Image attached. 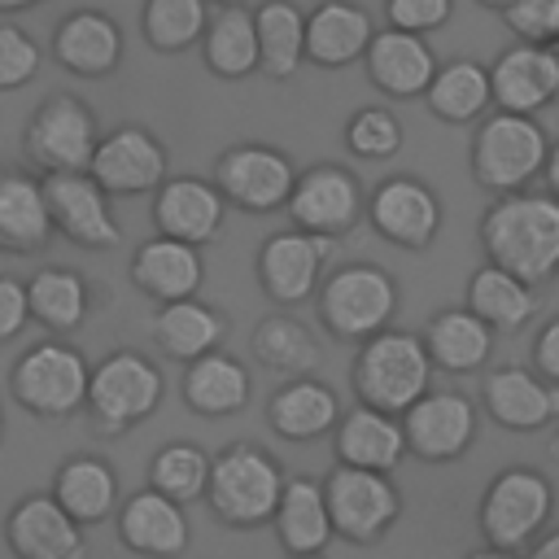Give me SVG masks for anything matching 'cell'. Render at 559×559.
Listing matches in <instances>:
<instances>
[{"instance_id": "48", "label": "cell", "mask_w": 559, "mask_h": 559, "mask_svg": "<svg viewBox=\"0 0 559 559\" xmlns=\"http://www.w3.org/2000/svg\"><path fill=\"white\" fill-rule=\"evenodd\" d=\"M533 371L546 380V384H559V314L537 332L533 341Z\"/></svg>"}, {"instance_id": "39", "label": "cell", "mask_w": 559, "mask_h": 559, "mask_svg": "<svg viewBox=\"0 0 559 559\" xmlns=\"http://www.w3.org/2000/svg\"><path fill=\"white\" fill-rule=\"evenodd\" d=\"M258 26V70L266 79H293L306 61V13L293 0H262L253 9Z\"/></svg>"}, {"instance_id": "35", "label": "cell", "mask_w": 559, "mask_h": 559, "mask_svg": "<svg viewBox=\"0 0 559 559\" xmlns=\"http://www.w3.org/2000/svg\"><path fill=\"white\" fill-rule=\"evenodd\" d=\"M432 118L463 127V122H480L493 105V87H489V70L472 57H454L445 66H437L428 92H424Z\"/></svg>"}, {"instance_id": "50", "label": "cell", "mask_w": 559, "mask_h": 559, "mask_svg": "<svg viewBox=\"0 0 559 559\" xmlns=\"http://www.w3.org/2000/svg\"><path fill=\"white\" fill-rule=\"evenodd\" d=\"M550 197H559V140H550V153H546V170H542Z\"/></svg>"}, {"instance_id": "38", "label": "cell", "mask_w": 559, "mask_h": 559, "mask_svg": "<svg viewBox=\"0 0 559 559\" xmlns=\"http://www.w3.org/2000/svg\"><path fill=\"white\" fill-rule=\"evenodd\" d=\"M249 349H253V358H258L266 371L284 376V380L314 376L319 362H323V349H319L314 332H310L301 319H293V314H266V319L253 328Z\"/></svg>"}, {"instance_id": "55", "label": "cell", "mask_w": 559, "mask_h": 559, "mask_svg": "<svg viewBox=\"0 0 559 559\" xmlns=\"http://www.w3.org/2000/svg\"><path fill=\"white\" fill-rule=\"evenodd\" d=\"M205 4H218V9H227V4H245V0H205Z\"/></svg>"}, {"instance_id": "2", "label": "cell", "mask_w": 559, "mask_h": 559, "mask_svg": "<svg viewBox=\"0 0 559 559\" xmlns=\"http://www.w3.org/2000/svg\"><path fill=\"white\" fill-rule=\"evenodd\" d=\"M432 358L424 349V336L406 328H384L371 341H362L354 358V393L362 406L384 411V415H406L428 389H432Z\"/></svg>"}, {"instance_id": "43", "label": "cell", "mask_w": 559, "mask_h": 559, "mask_svg": "<svg viewBox=\"0 0 559 559\" xmlns=\"http://www.w3.org/2000/svg\"><path fill=\"white\" fill-rule=\"evenodd\" d=\"M402 122H397V114L389 109V105H362V109H354L349 114V122H345V144H349V153L354 157H362V162H384V157H393L397 148H402Z\"/></svg>"}, {"instance_id": "15", "label": "cell", "mask_w": 559, "mask_h": 559, "mask_svg": "<svg viewBox=\"0 0 559 559\" xmlns=\"http://www.w3.org/2000/svg\"><path fill=\"white\" fill-rule=\"evenodd\" d=\"M87 175L109 197H144V192H157L170 179L166 148L144 127H114L109 135H100Z\"/></svg>"}, {"instance_id": "8", "label": "cell", "mask_w": 559, "mask_h": 559, "mask_svg": "<svg viewBox=\"0 0 559 559\" xmlns=\"http://www.w3.org/2000/svg\"><path fill=\"white\" fill-rule=\"evenodd\" d=\"M87 380H92V367L74 345L39 341L13 362L9 389L22 411L39 419H70L74 411L87 406Z\"/></svg>"}, {"instance_id": "44", "label": "cell", "mask_w": 559, "mask_h": 559, "mask_svg": "<svg viewBox=\"0 0 559 559\" xmlns=\"http://www.w3.org/2000/svg\"><path fill=\"white\" fill-rule=\"evenodd\" d=\"M39 44L31 39V31L4 22L0 26V92H13V87H26L35 74H39Z\"/></svg>"}, {"instance_id": "54", "label": "cell", "mask_w": 559, "mask_h": 559, "mask_svg": "<svg viewBox=\"0 0 559 559\" xmlns=\"http://www.w3.org/2000/svg\"><path fill=\"white\" fill-rule=\"evenodd\" d=\"M546 48H550V57H555V74H559V39H555V44H546Z\"/></svg>"}, {"instance_id": "18", "label": "cell", "mask_w": 559, "mask_h": 559, "mask_svg": "<svg viewBox=\"0 0 559 559\" xmlns=\"http://www.w3.org/2000/svg\"><path fill=\"white\" fill-rule=\"evenodd\" d=\"M4 546L13 559H83L87 528L74 524L52 493H26L4 515Z\"/></svg>"}, {"instance_id": "26", "label": "cell", "mask_w": 559, "mask_h": 559, "mask_svg": "<svg viewBox=\"0 0 559 559\" xmlns=\"http://www.w3.org/2000/svg\"><path fill=\"white\" fill-rule=\"evenodd\" d=\"M406 454H411L406 450V428H402L397 415L371 411L362 402L341 415V424H336V463L393 476Z\"/></svg>"}, {"instance_id": "9", "label": "cell", "mask_w": 559, "mask_h": 559, "mask_svg": "<svg viewBox=\"0 0 559 559\" xmlns=\"http://www.w3.org/2000/svg\"><path fill=\"white\" fill-rule=\"evenodd\" d=\"M323 498H328L332 533L349 546H376L402 515V493L384 472L336 463L323 480Z\"/></svg>"}, {"instance_id": "16", "label": "cell", "mask_w": 559, "mask_h": 559, "mask_svg": "<svg viewBox=\"0 0 559 559\" xmlns=\"http://www.w3.org/2000/svg\"><path fill=\"white\" fill-rule=\"evenodd\" d=\"M406 450L424 463H454L476 441V406L459 389H428L406 415Z\"/></svg>"}, {"instance_id": "47", "label": "cell", "mask_w": 559, "mask_h": 559, "mask_svg": "<svg viewBox=\"0 0 559 559\" xmlns=\"http://www.w3.org/2000/svg\"><path fill=\"white\" fill-rule=\"evenodd\" d=\"M31 319V297H26V280L17 275H0V345L13 341Z\"/></svg>"}, {"instance_id": "10", "label": "cell", "mask_w": 559, "mask_h": 559, "mask_svg": "<svg viewBox=\"0 0 559 559\" xmlns=\"http://www.w3.org/2000/svg\"><path fill=\"white\" fill-rule=\"evenodd\" d=\"M100 144V127H96V114L70 96V92H57L48 96L31 122H26V135H22V148L26 157L44 170V175H70V170H87L92 166V153Z\"/></svg>"}, {"instance_id": "42", "label": "cell", "mask_w": 559, "mask_h": 559, "mask_svg": "<svg viewBox=\"0 0 559 559\" xmlns=\"http://www.w3.org/2000/svg\"><path fill=\"white\" fill-rule=\"evenodd\" d=\"M140 26H144L148 48L183 52V48L201 44V35L210 26V4L205 0H144Z\"/></svg>"}, {"instance_id": "19", "label": "cell", "mask_w": 559, "mask_h": 559, "mask_svg": "<svg viewBox=\"0 0 559 559\" xmlns=\"http://www.w3.org/2000/svg\"><path fill=\"white\" fill-rule=\"evenodd\" d=\"M227 201L214 188V179H197V175H170L157 192H153V227L157 236L183 240V245H210L223 227Z\"/></svg>"}, {"instance_id": "46", "label": "cell", "mask_w": 559, "mask_h": 559, "mask_svg": "<svg viewBox=\"0 0 559 559\" xmlns=\"http://www.w3.org/2000/svg\"><path fill=\"white\" fill-rule=\"evenodd\" d=\"M454 13V0H384V22L406 35L441 31Z\"/></svg>"}, {"instance_id": "32", "label": "cell", "mask_w": 559, "mask_h": 559, "mask_svg": "<svg viewBox=\"0 0 559 559\" xmlns=\"http://www.w3.org/2000/svg\"><path fill=\"white\" fill-rule=\"evenodd\" d=\"M57 502H61V511L74 520V524H83V528H92V524H105L109 515H118V476H114V467L105 463V459H96V454H74V459H66L61 467H57V476H52V489H48Z\"/></svg>"}, {"instance_id": "29", "label": "cell", "mask_w": 559, "mask_h": 559, "mask_svg": "<svg viewBox=\"0 0 559 559\" xmlns=\"http://www.w3.org/2000/svg\"><path fill=\"white\" fill-rule=\"evenodd\" d=\"M271 524H275V537H280V546H284L288 559L323 555L328 542L336 537L332 533V515H328V498H323V480L288 476Z\"/></svg>"}, {"instance_id": "1", "label": "cell", "mask_w": 559, "mask_h": 559, "mask_svg": "<svg viewBox=\"0 0 559 559\" xmlns=\"http://www.w3.org/2000/svg\"><path fill=\"white\" fill-rule=\"evenodd\" d=\"M485 258L524 284H546L559 275V197L511 192L498 197L480 218Z\"/></svg>"}, {"instance_id": "41", "label": "cell", "mask_w": 559, "mask_h": 559, "mask_svg": "<svg viewBox=\"0 0 559 559\" xmlns=\"http://www.w3.org/2000/svg\"><path fill=\"white\" fill-rule=\"evenodd\" d=\"M210 454L197 445V441H170L153 454L148 463V485L166 498H175L179 507L205 498V485H210Z\"/></svg>"}, {"instance_id": "33", "label": "cell", "mask_w": 559, "mask_h": 559, "mask_svg": "<svg viewBox=\"0 0 559 559\" xmlns=\"http://www.w3.org/2000/svg\"><path fill=\"white\" fill-rule=\"evenodd\" d=\"M223 336H227V319L197 297L166 301L153 314V345L175 362H197L201 354H214Z\"/></svg>"}, {"instance_id": "24", "label": "cell", "mask_w": 559, "mask_h": 559, "mask_svg": "<svg viewBox=\"0 0 559 559\" xmlns=\"http://www.w3.org/2000/svg\"><path fill=\"white\" fill-rule=\"evenodd\" d=\"M376 22L354 0H319L306 13V61L319 70H345L367 57Z\"/></svg>"}, {"instance_id": "56", "label": "cell", "mask_w": 559, "mask_h": 559, "mask_svg": "<svg viewBox=\"0 0 559 559\" xmlns=\"http://www.w3.org/2000/svg\"><path fill=\"white\" fill-rule=\"evenodd\" d=\"M301 559H319V555H301Z\"/></svg>"}, {"instance_id": "37", "label": "cell", "mask_w": 559, "mask_h": 559, "mask_svg": "<svg viewBox=\"0 0 559 559\" xmlns=\"http://www.w3.org/2000/svg\"><path fill=\"white\" fill-rule=\"evenodd\" d=\"M201 57L205 70L218 79H249L258 70V26L253 9L227 4L210 13V26L201 35Z\"/></svg>"}, {"instance_id": "5", "label": "cell", "mask_w": 559, "mask_h": 559, "mask_svg": "<svg viewBox=\"0 0 559 559\" xmlns=\"http://www.w3.org/2000/svg\"><path fill=\"white\" fill-rule=\"evenodd\" d=\"M319 319L336 341H371L393 328L397 314V280L376 262H349L323 275L319 284Z\"/></svg>"}, {"instance_id": "34", "label": "cell", "mask_w": 559, "mask_h": 559, "mask_svg": "<svg viewBox=\"0 0 559 559\" xmlns=\"http://www.w3.org/2000/svg\"><path fill=\"white\" fill-rule=\"evenodd\" d=\"M179 389H183L188 411H197L205 419H227V415L245 411V402H249V367L240 358L214 349L183 367Z\"/></svg>"}, {"instance_id": "23", "label": "cell", "mask_w": 559, "mask_h": 559, "mask_svg": "<svg viewBox=\"0 0 559 559\" xmlns=\"http://www.w3.org/2000/svg\"><path fill=\"white\" fill-rule=\"evenodd\" d=\"M362 66H367V79H371L376 92H384L393 100H411V96L428 92V83H432L441 61L432 57L424 35H406V31L384 26V31L371 35Z\"/></svg>"}, {"instance_id": "28", "label": "cell", "mask_w": 559, "mask_h": 559, "mask_svg": "<svg viewBox=\"0 0 559 559\" xmlns=\"http://www.w3.org/2000/svg\"><path fill=\"white\" fill-rule=\"evenodd\" d=\"M341 415L345 411H341L336 389L323 384V380H314V376L284 380L271 393V402H266V424L284 441H319L323 432H336Z\"/></svg>"}, {"instance_id": "25", "label": "cell", "mask_w": 559, "mask_h": 559, "mask_svg": "<svg viewBox=\"0 0 559 559\" xmlns=\"http://www.w3.org/2000/svg\"><path fill=\"white\" fill-rule=\"evenodd\" d=\"M52 57L79 79H105L122 61V31L100 9L66 13L52 31Z\"/></svg>"}, {"instance_id": "57", "label": "cell", "mask_w": 559, "mask_h": 559, "mask_svg": "<svg viewBox=\"0 0 559 559\" xmlns=\"http://www.w3.org/2000/svg\"><path fill=\"white\" fill-rule=\"evenodd\" d=\"M555 450H559V441H555Z\"/></svg>"}, {"instance_id": "31", "label": "cell", "mask_w": 559, "mask_h": 559, "mask_svg": "<svg viewBox=\"0 0 559 559\" xmlns=\"http://www.w3.org/2000/svg\"><path fill=\"white\" fill-rule=\"evenodd\" d=\"M52 240V214L44 179L26 170H0V253H35Z\"/></svg>"}, {"instance_id": "21", "label": "cell", "mask_w": 559, "mask_h": 559, "mask_svg": "<svg viewBox=\"0 0 559 559\" xmlns=\"http://www.w3.org/2000/svg\"><path fill=\"white\" fill-rule=\"evenodd\" d=\"M480 402L507 432H537L559 419V384H546L533 367H493L480 384Z\"/></svg>"}, {"instance_id": "12", "label": "cell", "mask_w": 559, "mask_h": 559, "mask_svg": "<svg viewBox=\"0 0 559 559\" xmlns=\"http://www.w3.org/2000/svg\"><path fill=\"white\" fill-rule=\"evenodd\" d=\"M328 258H332L328 236H314L301 227L271 231L258 249V284L280 310H293L319 293Z\"/></svg>"}, {"instance_id": "17", "label": "cell", "mask_w": 559, "mask_h": 559, "mask_svg": "<svg viewBox=\"0 0 559 559\" xmlns=\"http://www.w3.org/2000/svg\"><path fill=\"white\" fill-rule=\"evenodd\" d=\"M367 218L376 236H384L397 249H428L441 231V201L437 192L415 179V175H389L371 197H367Z\"/></svg>"}, {"instance_id": "3", "label": "cell", "mask_w": 559, "mask_h": 559, "mask_svg": "<svg viewBox=\"0 0 559 559\" xmlns=\"http://www.w3.org/2000/svg\"><path fill=\"white\" fill-rule=\"evenodd\" d=\"M284 467L253 441H236L210 463L205 502L227 528H258L275 520L280 493H284Z\"/></svg>"}, {"instance_id": "52", "label": "cell", "mask_w": 559, "mask_h": 559, "mask_svg": "<svg viewBox=\"0 0 559 559\" xmlns=\"http://www.w3.org/2000/svg\"><path fill=\"white\" fill-rule=\"evenodd\" d=\"M39 0H0V13H17V9H31Z\"/></svg>"}, {"instance_id": "49", "label": "cell", "mask_w": 559, "mask_h": 559, "mask_svg": "<svg viewBox=\"0 0 559 559\" xmlns=\"http://www.w3.org/2000/svg\"><path fill=\"white\" fill-rule=\"evenodd\" d=\"M524 559H559V528H550V533H542V537L533 542V550H528Z\"/></svg>"}, {"instance_id": "20", "label": "cell", "mask_w": 559, "mask_h": 559, "mask_svg": "<svg viewBox=\"0 0 559 559\" xmlns=\"http://www.w3.org/2000/svg\"><path fill=\"white\" fill-rule=\"evenodd\" d=\"M118 542L131 550V555H144V559H179L192 542V528H188V515L175 498L157 493L153 485L148 489H135L122 507H118Z\"/></svg>"}, {"instance_id": "27", "label": "cell", "mask_w": 559, "mask_h": 559, "mask_svg": "<svg viewBox=\"0 0 559 559\" xmlns=\"http://www.w3.org/2000/svg\"><path fill=\"white\" fill-rule=\"evenodd\" d=\"M205 280V262H201V249L197 245H183V240H170V236H153L135 249L131 258V284L153 297L157 306L166 301H183V297H197Z\"/></svg>"}, {"instance_id": "40", "label": "cell", "mask_w": 559, "mask_h": 559, "mask_svg": "<svg viewBox=\"0 0 559 559\" xmlns=\"http://www.w3.org/2000/svg\"><path fill=\"white\" fill-rule=\"evenodd\" d=\"M26 297H31V319H39L48 332H74L87 319L92 293L83 284L79 271L70 266H44L26 280Z\"/></svg>"}, {"instance_id": "13", "label": "cell", "mask_w": 559, "mask_h": 559, "mask_svg": "<svg viewBox=\"0 0 559 559\" xmlns=\"http://www.w3.org/2000/svg\"><path fill=\"white\" fill-rule=\"evenodd\" d=\"M284 210H288L293 227L336 240L358 227V218L367 214V201H362L354 170H345L336 162H319L310 170H297V183H293V197Z\"/></svg>"}, {"instance_id": "45", "label": "cell", "mask_w": 559, "mask_h": 559, "mask_svg": "<svg viewBox=\"0 0 559 559\" xmlns=\"http://www.w3.org/2000/svg\"><path fill=\"white\" fill-rule=\"evenodd\" d=\"M507 26L520 44H555L559 39V0H515L507 13Z\"/></svg>"}, {"instance_id": "6", "label": "cell", "mask_w": 559, "mask_h": 559, "mask_svg": "<svg viewBox=\"0 0 559 559\" xmlns=\"http://www.w3.org/2000/svg\"><path fill=\"white\" fill-rule=\"evenodd\" d=\"M162 393H166V380L153 358L135 349H114L92 367V380H87V411L96 432L118 437L144 424L162 406Z\"/></svg>"}, {"instance_id": "14", "label": "cell", "mask_w": 559, "mask_h": 559, "mask_svg": "<svg viewBox=\"0 0 559 559\" xmlns=\"http://www.w3.org/2000/svg\"><path fill=\"white\" fill-rule=\"evenodd\" d=\"M44 197L52 214V231L74 240L79 249H114L122 245V223L109 210V192L87 175H44Z\"/></svg>"}, {"instance_id": "11", "label": "cell", "mask_w": 559, "mask_h": 559, "mask_svg": "<svg viewBox=\"0 0 559 559\" xmlns=\"http://www.w3.org/2000/svg\"><path fill=\"white\" fill-rule=\"evenodd\" d=\"M297 166L271 144H231L214 162V188L245 214H275L288 205Z\"/></svg>"}, {"instance_id": "53", "label": "cell", "mask_w": 559, "mask_h": 559, "mask_svg": "<svg viewBox=\"0 0 559 559\" xmlns=\"http://www.w3.org/2000/svg\"><path fill=\"white\" fill-rule=\"evenodd\" d=\"M476 4H480V9H493V13H507L515 0H476Z\"/></svg>"}, {"instance_id": "22", "label": "cell", "mask_w": 559, "mask_h": 559, "mask_svg": "<svg viewBox=\"0 0 559 559\" xmlns=\"http://www.w3.org/2000/svg\"><path fill=\"white\" fill-rule=\"evenodd\" d=\"M489 87H493V109L507 114H542L555 96H559V74H555V57L542 44H511L498 52V61L489 66Z\"/></svg>"}, {"instance_id": "7", "label": "cell", "mask_w": 559, "mask_h": 559, "mask_svg": "<svg viewBox=\"0 0 559 559\" xmlns=\"http://www.w3.org/2000/svg\"><path fill=\"white\" fill-rule=\"evenodd\" d=\"M550 511H555V489L537 467H502L480 493L476 524L485 546L520 555L528 542L542 537V524L550 520Z\"/></svg>"}, {"instance_id": "4", "label": "cell", "mask_w": 559, "mask_h": 559, "mask_svg": "<svg viewBox=\"0 0 559 559\" xmlns=\"http://www.w3.org/2000/svg\"><path fill=\"white\" fill-rule=\"evenodd\" d=\"M546 153L550 140L537 118L493 109L472 135V179L493 197L528 192V183L546 170Z\"/></svg>"}, {"instance_id": "51", "label": "cell", "mask_w": 559, "mask_h": 559, "mask_svg": "<svg viewBox=\"0 0 559 559\" xmlns=\"http://www.w3.org/2000/svg\"><path fill=\"white\" fill-rule=\"evenodd\" d=\"M467 559H520L515 550H498V546H480V550H472Z\"/></svg>"}, {"instance_id": "36", "label": "cell", "mask_w": 559, "mask_h": 559, "mask_svg": "<svg viewBox=\"0 0 559 559\" xmlns=\"http://www.w3.org/2000/svg\"><path fill=\"white\" fill-rule=\"evenodd\" d=\"M467 310L480 314L493 332H520L537 314V288L524 284V280H515L511 271L485 262L467 280Z\"/></svg>"}, {"instance_id": "30", "label": "cell", "mask_w": 559, "mask_h": 559, "mask_svg": "<svg viewBox=\"0 0 559 559\" xmlns=\"http://www.w3.org/2000/svg\"><path fill=\"white\" fill-rule=\"evenodd\" d=\"M493 328L472 314L467 306L463 310H437L424 328V349L432 358L437 371H450V376H472V371H485L489 367V354H493Z\"/></svg>"}]
</instances>
